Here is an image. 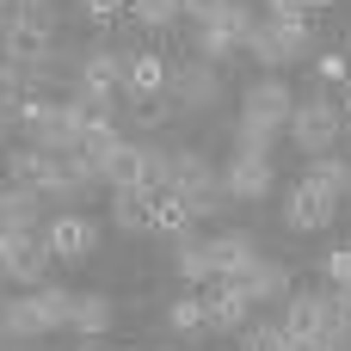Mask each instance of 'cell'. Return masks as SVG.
Instances as JSON below:
<instances>
[{"label":"cell","mask_w":351,"mask_h":351,"mask_svg":"<svg viewBox=\"0 0 351 351\" xmlns=\"http://www.w3.org/2000/svg\"><path fill=\"white\" fill-rule=\"evenodd\" d=\"M339 308H346V327H351V284L339 290Z\"/></svg>","instance_id":"74e56055"},{"label":"cell","mask_w":351,"mask_h":351,"mask_svg":"<svg viewBox=\"0 0 351 351\" xmlns=\"http://www.w3.org/2000/svg\"><path fill=\"white\" fill-rule=\"evenodd\" d=\"M247 302H284L290 296V265H278V259H253L247 271H234L228 278Z\"/></svg>","instance_id":"9a60e30c"},{"label":"cell","mask_w":351,"mask_h":351,"mask_svg":"<svg viewBox=\"0 0 351 351\" xmlns=\"http://www.w3.org/2000/svg\"><path fill=\"white\" fill-rule=\"evenodd\" d=\"M339 136H346V111H339L327 93L296 99V111H290V142H296L302 154H333Z\"/></svg>","instance_id":"277c9868"},{"label":"cell","mask_w":351,"mask_h":351,"mask_svg":"<svg viewBox=\"0 0 351 351\" xmlns=\"http://www.w3.org/2000/svg\"><path fill=\"white\" fill-rule=\"evenodd\" d=\"M234 142H241V154H271V130H253V123H241V130H234Z\"/></svg>","instance_id":"1f68e13d"},{"label":"cell","mask_w":351,"mask_h":351,"mask_svg":"<svg viewBox=\"0 0 351 351\" xmlns=\"http://www.w3.org/2000/svg\"><path fill=\"white\" fill-rule=\"evenodd\" d=\"M6 351H31V346H6Z\"/></svg>","instance_id":"b9f144b4"},{"label":"cell","mask_w":351,"mask_h":351,"mask_svg":"<svg viewBox=\"0 0 351 351\" xmlns=\"http://www.w3.org/2000/svg\"><path fill=\"white\" fill-rule=\"evenodd\" d=\"M210 247V265H216V278H234V271H247L259 253H253V234H241V228H228V234H216V241H204Z\"/></svg>","instance_id":"d6986e66"},{"label":"cell","mask_w":351,"mask_h":351,"mask_svg":"<svg viewBox=\"0 0 351 351\" xmlns=\"http://www.w3.org/2000/svg\"><path fill=\"white\" fill-rule=\"evenodd\" d=\"M253 6L247 0H228L222 12H210V19H197V31H191V49H197V62H228L234 49H247V37H253Z\"/></svg>","instance_id":"3957f363"},{"label":"cell","mask_w":351,"mask_h":351,"mask_svg":"<svg viewBox=\"0 0 351 351\" xmlns=\"http://www.w3.org/2000/svg\"><path fill=\"white\" fill-rule=\"evenodd\" d=\"M346 117H351V111H346Z\"/></svg>","instance_id":"f6af8a7d"},{"label":"cell","mask_w":351,"mask_h":351,"mask_svg":"<svg viewBox=\"0 0 351 351\" xmlns=\"http://www.w3.org/2000/svg\"><path fill=\"white\" fill-rule=\"evenodd\" d=\"M191 210H185V197L179 191H154V234H167V241H185L191 234Z\"/></svg>","instance_id":"603a6c76"},{"label":"cell","mask_w":351,"mask_h":351,"mask_svg":"<svg viewBox=\"0 0 351 351\" xmlns=\"http://www.w3.org/2000/svg\"><path fill=\"white\" fill-rule=\"evenodd\" d=\"M197 296H204V327H210V333H241V327H247V308H253V302H247L228 278H210Z\"/></svg>","instance_id":"4fadbf2b"},{"label":"cell","mask_w":351,"mask_h":351,"mask_svg":"<svg viewBox=\"0 0 351 351\" xmlns=\"http://www.w3.org/2000/svg\"><path fill=\"white\" fill-rule=\"evenodd\" d=\"M290 111H296V93L278 80V74H265V80H253L247 86V105H241V123H253V130H290Z\"/></svg>","instance_id":"9c48e42d"},{"label":"cell","mask_w":351,"mask_h":351,"mask_svg":"<svg viewBox=\"0 0 351 351\" xmlns=\"http://www.w3.org/2000/svg\"><path fill=\"white\" fill-rule=\"evenodd\" d=\"M308 185H321V191H333V197H346L351 191V167L339 154H308V173H302Z\"/></svg>","instance_id":"d4e9b609"},{"label":"cell","mask_w":351,"mask_h":351,"mask_svg":"<svg viewBox=\"0 0 351 351\" xmlns=\"http://www.w3.org/2000/svg\"><path fill=\"white\" fill-rule=\"evenodd\" d=\"M6 6H49V0H6Z\"/></svg>","instance_id":"f35d334b"},{"label":"cell","mask_w":351,"mask_h":351,"mask_svg":"<svg viewBox=\"0 0 351 351\" xmlns=\"http://www.w3.org/2000/svg\"><path fill=\"white\" fill-rule=\"evenodd\" d=\"M222 191H228V204H259L271 191V160L265 154H234L228 173H222Z\"/></svg>","instance_id":"5bb4252c"},{"label":"cell","mask_w":351,"mask_h":351,"mask_svg":"<svg viewBox=\"0 0 351 351\" xmlns=\"http://www.w3.org/2000/svg\"><path fill=\"white\" fill-rule=\"evenodd\" d=\"M80 12H86L93 25H111V19H117V12H130V6H123V0H80Z\"/></svg>","instance_id":"d6a6232c"},{"label":"cell","mask_w":351,"mask_h":351,"mask_svg":"<svg viewBox=\"0 0 351 351\" xmlns=\"http://www.w3.org/2000/svg\"><path fill=\"white\" fill-rule=\"evenodd\" d=\"M173 271H179V284L185 290H204L210 278H216V265H210V247H197L191 234L179 241V253H173Z\"/></svg>","instance_id":"cb8c5ba5"},{"label":"cell","mask_w":351,"mask_h":351,"mask_svg":"<svg viewBox=\"0 0 351 351\" xmlns=\"http://www.w3.org/2000/svg\"><path fill=\"white\" fill-rule=\"evenodd\" d=\"M247 49H253V62H259V68H284V62H302V56L315 49L308 12H302V19H259V25H253V37H247Z\"/></svg>","instance_id":"5b68a950"},{"label":"cell","mask_w":351,"mask_h":351,"mask_svg":"<svg viewBox=\"0 0 351 351\" xmlns=\"http://www.w3.org/2000/svg\"><path fill=\"white\" fill-rule=\"evenodd\" d=\"M173 191L185 197V210L191 216H216L222 204H228V191H222V173L204 160V154H173Z\"/></svg>","instance_id":"8992f818"},{"label":"cell","mask_w":351,"mask_h":351,"mask_svg":"<svg viewBox=\"0 0 351 351\" xmlns=\"http://www.w3.org/2000/svg\"><path fill=\"white\" fill-rule=\"evenodd\" d=\"M99 173H105L111 191H142V142H117V148L99 160Z\"/></svg>","instance_id":"ac0fdd59"},{"label":"cell","mask_w":351,"mask_h":351,"mask_svg":"<svg viewBox=\"0 0 351 351\" xmlns=\"http://www.w3.org/2000/svg\"><path fill=\"white\" fill-rule=\"evenodd\" d=\"M130 86V49H80V80L74 93H93V99H117Z\"/></svg>","instance_id":"ba28073f"},{"label":"cell","mask_w":351,"mask_h":351,"mask_svg":"<svg viewBox=\"0 0 351 351\" xmlns=\"http://www.w3.org/2000/svg\"><path fill=\"white\" fill-rule=\"evenodd\" d=\"M234 339H241V351H290V333L284 327H241Z\"/></svg>","instance_id":"f546056e"},{"label":"cell","mask_w":351,"mask_h":351,"mask_svg":"<svg viewBox=\"0 0 351 351\" xmlns=\"http://www.w3.org/2000/svg\"><path fill=\"white\" fill-rule=\"evenodd\" d=\"M56 49V6H6L0 19V56L31 68Z\"/></svg>","instance_id":"7a4b0ae2"},{"label":"cell","mask_w":351,"mask_h":351,"mask_svg":"<svg viewBox=\"0 0 351 351\" xmlns=\"http://www.w3.org/2000/svg\"><path fill=\"white\" fill-rule=\"evenodd\" d=\"M142 191H173V148H142Z\"/></svg>","instance_id":"4316f807"},{"label":"cell","mask_w":351,"mask_h":351,"mask_svg":"<svg viewBox=\"0 0 351 351\" xmlns=\"http://www.w3.org/2000/svg\"><path fill=\"white\" fill-rule=\"evenodd\" d=\"M222 6H228V0H185V12H191V19H210V12H222Z\"/></svg>","instance_id":"e575fe53"},{"label":"cell","mask_w":351,"mask_h":351,"mask_svg":"<svg viewBox=\"0 0 351 351\" xmlns=\"http://www.w3.org/2000/svg\"><path fill=\"white\" fill-rule=\"evenodd\" d=\"M31 296H37V308H43L49 327H68V315H74V290H62V284H37Z\"/></svg>","instance_id":"83f0119b"},{"label":"cell","mask_w":351,"mask_h":351,"mask_svg":"<svg viewBox=\"0 0 351 351\" xmlns=\"http://www.w3.org/2000/svg\"><path fill=\"white\" fill-rule=\"evenodd\" d=\"M179 12H185V0H130V19H136L142 31H167V25H179Z\"/></svg>","instance_id":"484cf974"},{"label":"cell","mask_w":351,"mask_h":351,"mask_svg":"<svg viewBox=\"0 0 351 351\" xmlns=\"http://www.w3.org/2000/svg\"><path fill=\"white\" fill-rule=\"evenodd\" d=\"M43 271H49V247H43V234H37V228H0V278L37 290Z\"/></svg>","instance_id":"52a82bcc"},{"label":"cell","mask_w":351,"mask_h":351,"mask_svg":"<svg viewBox=\"0 0 351 351\" xmlns=\"http://www.w3.org/2000/svg\"><path fill=\"white\" fill-rule=\"evenodd\" d=\"M327 284H333V290L351 284V247H333V253H327Z\"/></svg>","instance_id":"4dcf8cb0"},{"label":"cell","mask_w":351,"mask_h":351,"mask_svg":"<svg viewBox=\"0 0 351 351\" xmlns=\"http://www.w3.org/2000/svg\"><path fill=\"white\" fill-rule=\"evenodd\" d=\"M80 351H99V346H80Z\"/></svg>","instance_id":"7bdbcfd3"},{"label":"cell","mask_w":351,"mask_h":351,"mask_svg":"<svg viewBox=\"0 0 351 351\" xmlns=\"http://www.w3.org/2000/svg\"><path fill=\"white\" fill-rule=\"evenodd\" d=\"M167 74H173V68H167L154 49H130V93H136V99H160V93H167Z\"/></svg>","instance_id":"44dd1931"},{"label":"cell","mask_w":351,"mask_h":351,"mask_svg":"<svg viewBox=\"0 0 351 351\" xmlns=\"http://www.w3.org/2000/svg\"><path fill=\"white\" fill-rule=\"evenodd\" d=\"M167 93L185 105V111H210L216 99H222V74H216V62H179L173 74H167Z\"/></svg>","instance_id":"30bf717a"},{"label":"cell","mask_w":351,"mask_h":351,"mask_svg":"<svg viewBox=\"0 0 351 351\" xmlns=\"http://www.w3.org/2000/svg\"><path fill=\"white\" fill-rule=\"evenodd\" d=\"M111 315H117V308H111V296H99V290H93V296H80V290H74V315H68V327H74L80 339H99V333L111 327Z\"/></svg>","instance_id":"7402d4cb"},{"label":"cell","mask_w":351,"mask_h":351,"mask_svg":"<svg viewBox=\"0 0 351 351\" xmlns=\"http://www.w3.org/2000/svg\"><path fill=\"white\" fill-rule=\"evenodd\" d=\"M167 327H173V333H197V327H204V296H197V290L179 296V302L167 308Z\"/></svg>","instance_id":"f1b7e54d"},{"label":"cell","mask_w":351,"mask_h":351,"mask_svg":"<svg viewBox=\"0 0 351 351\" xmlns=\"http://www.w3.org/2000/svg\"><path fill=\"white\" fill-rule=\"evenodd\" d=\"M308 6L302 0H265V19H302Z\"/></svg>","instance_id":"836d02e7"},{"label":"cell","mask_w":351,"mask_h":351,"mask_svg":"<svg viewBox=\"0 0 351 351\" xmlns=\"http://www.w3.org/2000/svg\"><path fill=\"white\" fill-rule=\"evenodd\" d=\"M290 351H339V339H290Z\"/></svg>","instance_id":"d590c367"},{"label":"cell","mask_w":351,"mask_h":351,"mask_svg":"<svg viewBox=\"0 0 351 351\" xmlns=\"http://www.w3.org/2000/svg\"><path fill=\"white\" fill-rule=\"evenodd\" d=\"M284 333L290 339H339L346 346L351 327H346V308H339V290H290L284 296Z\"/></svg>","instance_id":"6da1fadb"},{"label":"cell","mask_w":351,"mask_h":351,"mask_svg":"<svg viewBox=\"0 0 351 351\" xmlns=\"http://www.w3.org/2000/svg\"><path fill=\"white\" fill-rule=\"evenodd\" d=\"M93 241H99L93 216H56V222H43V247H49V259H62V265H80V259L93 253Z\"/></svg>","instance_id":"7c38bea8"},{"label":"cell","mask_w":351,"mask_h":351,"mask_svg":"<svg viewBox=\"0 0 351 351\" xmlns=\"http://www.w3.org/2000/svg\"><path fill=\"white\" fill-rule=\"evenodd\" d=\"M302 6H308V12H315V6H333V0H302Z\"/></svg>","instance_id":"ab89813d"},{"label":"cell","mask_w":351,"mask_h":351,"mask_svg":"<svg viewBox=\"0 0 351 351\" xmlns=\"http://www.w3.org/2000/svg\"><path fill=\"white\" fill-rule=\"evenodd\" d=\"M346 204H351V191H346Z\"/></svg>","instance_id":"ee69618b"},{"label":"cell","mask_w":351,"mask_h":351,"mask_svg":"<svg viewBox=\"0 0 351 351\" xmlns=\"http://www.w3.org/2000/svg\"><path fill=\"white\" fill-rule=\"evenodd\" d=\"M333 210H339V197H333V191H321V185L296 179V191L284 197V228H290V234H321V228L333 222Z\"/></svg>","instance_id":"8fae6325"},{"label":"cell","mask_w":351,"mask_h":351,"mask_svg":"<svg viewBox=\"0 0 351 351\" xmlns=\"http://www.w3.org/2000/svg\"><path fill=\"white\" fill-rule=\"evenodd\" d=\"M6 346H12V339H6V327H0V351H6Z\"/></svg>","instance_id":"60d3db41"},{"label":"cell","mask_w":351,"mask_h":351,"mask_svg":"<svg viewBox=\"0 0 351 351\" xmlns=\"http://www.w3.org/2000/svg\"><path fill=\"white\" fill-rule=\"evenodd\" d=\"M0 327H6V339H12V346H31V339L56 333V327L43 321L37 296H6V302H0Z\"/></svg>","instance_id":"2e32d148"},{"label":"cell","mask_w":351,"mask_h":351,"mask_svg":"<svg viewBox=\"0 0 351 351\" xmlns=\"http://www.w3.org/2000/svg\"><path fill=\"white\" fill-rule=\"evenodd\" d=\"M111 222L123 234H154V191H117L111 197Z\"/></svg>","instance_id":"ffe728a7"},{"label":"cell","mask_w":351,"mask_h":351,"mask_svg":"<svg viewBox=\"0 0 351 351\" xmlns=\"http://www.w3.org/2000/svg\"><path fill=\"white\" fill-rule=\"evenodd\" d=\"M6 130H12V111H6V99H0V142H6Z\"/></svg>","instance_id":"8d00e7d4"},{"label":"cell","mask_w":351,"mask_h":351,"mask_svg":"<svg viewBox=\"0 0 351 351\" xmlns=\"http://www.w3.org/2000/svg\"><path fill=\"white\" fill-rule=\"evenodd\" d=\"M0 228H37L43 234V191L37 185H0Z\"/></svg>","instance_id":"e0dca14e"}]
</instances>
